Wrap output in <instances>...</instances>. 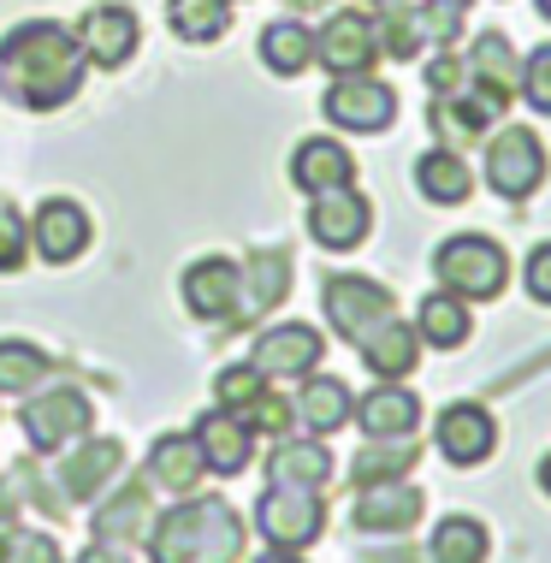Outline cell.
<instances>
[{
	"mask_svg": "<svg viewBox=\"0 0 551 563\" xmlns=\"http://www.w3.org/2000/svg\"><path fill=\"white\" fill-rule=\"evenodd\" d=\"M89 54L78 30L54 19H24L0 36V96L19 101L30 113H54L84 89Z\"/></svg>",
	"mask_w": 551,
	"mask_h": 563,
	"instance_id": "obj_1",
	"label": "cell"
},
{
	"mask_svg": "<svg viewBox=\"0 0 551 563\" xmlns=\"http://www.w3.org/2000/svg\"><path fill=\"white\" fill-rule=\"evenodd\" d=\"M243 516L225 498H184L148 528V558L155 563H238L243 558Z\"/></svg>",
	"mask_w": 551,
	"mask_h": 563,
	"instance_id": "obj_2",
	"label": "cell"
},
{
	"mask_svg": "<svg viewBox=\"0 0 551 563\" xmlns=\"http://www.w3.org/2000/svg\"><path fill=\"white\" fill-rule=\"evenodd\" d=\"M433 279L439 291H456L463 302H493L510 279V255L481 232H456L433 250Z\"/></svg>",
	"mask_w": 551,
	"mask_h": 563,
	"instance_id": "obj_3",
	"label": "cell"
},
{
	"mask_svg": "<svg viewBox=\"0 0 551 563\" xmlns=\"http://www.w3.org/2000/svg\"><path fill=\"white\" fill-rule=\"evenodd\" d=\"M19 428L36 451H66L96 428V404H89L84 386H36V398L19 409Z\"/></svg>",
	"mask_w": 551,
	"mask_h": 563,
	"instance_id": "obj_4",
	"label": "cell"
},
{
	"mask_svg": "<svg viewBox=\"0 0 551 563\" xmlns=\"http://www.w3.org/2000/svg\"><path fill=\"white\" fill-rule=\"evenodd\" d=\"M320 309H327V321L344 344H362L379 321H392V291L374 279H362V273H332V279L320 285Z\"/></svg>",
	"mask_w": 551,
	"mask_h": 563,
	"instance_id": "obj_5",
	"label": "cell"
},
{
	"mask_svg": "<svg viewBox=\"0 0 551 563\" xmlns=\"http://www.w3.org/2000/svg\"><path fill=\"white\" fill-rule=\"evenodd\" d=\"M379 59V30H374V12L362 7H339L327 12V24L315 30V66H327L332 78H356Z\"/></svg>",
	"mask_w": 551,
	"mask_h": 563,
	"instance_id": "obj_6",
	"label": "cell"
},
{
	"mask_svg": "<svg viewBox=\"0 0 551 563\" xmlns=\"http://www.w3.org/2000/svg\"><path fill=\"white\" fill-rule=\"evenodd\" d=\"M255 528L273 545H285V552H302L327 528V505H320L315 486H267L262 505H255Z\"/></svg>",
	"mask_w": 551,
	"mask_h": 563,
	"instance_id": "obj_7",
	"label": "cell"
},
{
	"mask_svg": "<svg viewBox=\"0 0 551 563\" xmlns=\"http://www.w3.org/2000/svg\"><path fill=\"white\" fill-rule=\"evenodd\" d=\"M486 185H493L504 202H522L546 185V143L522 125L498 131L493 143H486Z\"/></svg>",
	"mask_w": 551,
	"mask_h": 563,
	"instance_id": "obj_8",
	"label": "cell"
},
{
	"mask_svg": "<svg viewBox=\"0 0 551 563\" xmlns=\"http://www.w3.org/2000/svg\"><path fill=\"white\" fill-rule=\"evenodd\" d=\"M510 108L504 96H493V89H481V84H463V89H451V96H433L427 101V125H433L439 136V148H469L474 136H486L493 131V119Z\"/></svg>",
	"mask_w": 551,
	"mask_h": 563,
	"instance_id": "obj_9",
	"label": "cell"
},
{
	"mask_svg": "<svg viewBox=\"0 0 551 563\" xmlns=\"http://www.w3.org/2000/svg\"><path fill=\"white\" fill-rule=\"evenodd\" d=\"M320 356H327V339L302 321H285V327H262L250 368L262 379H309L320 368Z\"/></svg>",
	"mask_w": 551,
	"mask_h": 563,
	"instance_id": "obj_10",
	"label": "cell"
},
{
	"mask_svg": "<svg viewBox=\"0 0 551 563\" xmlns=\"http://www.w3.org/2000/svg\"><path fill=\"white\" fill-rule=\"evenodd\" d=\"M320 113L339 131H386L397 119V96L379 78L356 71V78H332V89L320 96Z\"/></svg>",
	"mask_w": 551,
	"mask_h": 563,
	"instance_id": "obj_11",
	"label": "cell"
},
{
	"mask_svg": "<svg viewBox=\"0 0 551 563\" xmlns=\"http://www.w3.org/2000/svg\"><path fill=\"white\" fill-rule=\"evenodd\" d=\"M421 510H427V498L416 481H367L356 493V505H350V522L362 534H409L421 522Z\"/></svg>",
	"mask_w": 551,
	"mask_h": 563,
	"instance_id": "obj_12",
	"label": "cell"
},
{
	"mask_svg": "<svg viewBox=\"0 0 551 563\" xmlns=\"http://www.w3.org/2000/svg\"><path fill=\"white\" fill-rule=\"evenodd\" d=\"M89 238H96V225H89L84 202H71V196H48V202L36 208V220H30V250L54 267L78 262L89 250Z\"/></svg>",
	"mask_w": 551,
	"mask_h": 563,
	"instance_id": "obj_13",
	"label": "cell"
},
{
	"mask_svg": "<svg viewBox=\"0 0 551 563\" xmlns=\"http://www.w3.org/2000/svg\"><path fill=\"white\" fill-rule=\"evenodd\" d=\"M78 42L89 54V66L101 71H119L125 59L136 54V42H143V24H136L131 7H119V0H101V7H89L78 19Z\"/></svg>",
	"mask_w": 551,
	"mask_h": 563,
	"instance_id": "obj_14",
	"label": "cell"
},
{
	"mask_svg": "<svg viewBox=\"0 0 551 563\" xmlns=\"http://www.w3.org/2000/svg\"><path fill=\"white\" fill-rule=\"evenodd\" d=\"M367 225H374V208H367V196L356 185L315 196V208H309V238L320 243V250H332V255L362 250Z\"/></svg>",
	"mask_w": 551,
	"mask_h": 563,
	"instance_id": "obj_15",
	"label": "cell"
},
{
	"mask_svg": "<svg viewBox=\"0 0 551 563\" xmlns=\"http://www.w3.org/2000/svg\"><path fill=\"white\" fill-rule=\"evenodd\" d=\"M238 291H243V267L225 262V255H202V262L184 267V309L196 321H232Z\"/></svg>",
	"mask_w": 551,
	"mask_h": 563,
	"instance_id": "obj_16",
	"label": "cell"
},
{
	"mask_svg": "<svg viewBox=\"0 0 551 563\" xmlns=\"http://www.w3.org/2000/svg\"><path fill=\"white\" fill-rule=\"evenodd\" d=\"M433 445L445 463L456 468H474V463H486L498 445V428H493V409L486 404H451L445 416H439V428H433Z\"/></svg>",
	"mask_w": 551,
	"mask_h": 563,
	"instance_id": "obj_17",
	"label": "cell"
},
{
	"mask_svg": "<svg viewBox=\"0 0 551 563\" xmlns=\"http://www.w3.org/2000/svg\"><path fill=\"white\" fill-rule=\"evenodd\" d=\"M119 463H125V445L119 439H78L71 445V456L59 463V493L66 498H78V505H89V498H101L107 486H113V475H119Z\"/></svg>",
	"mask_w": 551,
	"mask_h": 563,
	"instance_id": "obj_18",
	"label": "cell"
},
{
	"mask_svg": "<svg viewBox=\"0 0 551 563\" xmlns=\"http://www.w3.org/2000/svg\"><path fill=\"white\" fill-rule=\"evenodd\" d=\"M290 185L302 196H327V190H344L356 185V155L332 136H302L297 155H290Z\"/></svg>",
	"mask_w": 551,
	"mask_h": 563,
	"instance_id": "obj_19",
	"label": "cell"
},
{
	"mask_svg": "<svg viewBox=\"0 0 551 563\" xmlns=\"http://www.w3.org/2000/svg\"><path fill=\"white\" fill-rule=\"evenodd\" d=\"M196 445H202V463L213 475H238V468H250L255 456V433L243 428L232 409H208L202 421H196Z\"/></svg>",
	"mask_w": 551,
	"mask_h": 563,
	"instance_id": "obj_20",
	"label": "cell"
},
{
	"mask_svg": "<svg viewBox=\"0 0 551 563\" xmlns=\"http://www.w3.org/2000/svg\"><path fill=\"white\" fill-rule=\"evenodd\" d=\"M356 421H362L367 439H409L416 421H421V398L404 391L397 379H379V386L356 404Z\"/></svg>",
	"mask_w": 551,
	"mask_h": 563,
	"instance_id": "obj_21",
	"label": "cell"
},
{
	"mask_svg": "<svg viewBox=\"0 0 551 563\" xmlns=\"http://www.w3.org/2000/svg\"><path fill=\"white\" fill-rule=\"evenodd\" d=\"M267 481L273 486H315V493H327V481H332V451H327V439H315V433H302V439H279L267 456Z\"/></svg>",
	"mask_w": 551,
	"mask_h": 563,
	"instance_id": "obj_22",
	"label": "cell"
},
{
	"mask_svg": "<svg viewBox=\"0 0 551 563\" xmlns=\"http://www.w3.org/2000/svg\"><path fill=\"white\" fill-rule=\"evenodd\" d=\"M356 350H362V362H367V374H374V379H409V374H416V362H421V332L404 327L392 314V321H379Z\"/></svg>",
	"mask_w": 551,
	"mask_h": 563,
	"instance_id": "obj_23",
	"label": "cell"
},
{
	"mask_svg": "<svg viewBox=\"0 0 551 563\" xmlns=\"http://www.w3.org/2000/svg\"><path fill=\"white\" fill-rule=\"evenodd\" d=\"M290 285V255L285 250H255L250 262H243V291H238V314L232 321H262V314L273 309V302L285 297Z\"/></svg>",
	"mask_w": 551,
	"mask_h": 563,
	"instance_id": "obj_24",
	"label": "cell"
},
{
	"mask_svg": "<svg viewBox=\"0 0 551 563\" xmlns=\"http://www.w3.org/2000/svg\"><path fill=\"white\" fill-rule=\"evenodd\" d=\"M202 475H208V463H202L196 433H161L155 445H148V481L166 486V493H196Z\"/></svg>",
	"mask_w": 551,
	"mask_h": 563,
	"instance_id": "obj_25",
	"label": "cell"
},
{
	"mask_svg": "<svg viewBox=\"0 0 551 563\" xmlns=\"http://www.w3.org/2000/svg\"><path fill=\"white\" fill-rule=\"evenodd\" d=\"M350 416H356V398H350V386H344L339 374H309V379H302L297 421H302L315 439H320V433H339Z\"/></svg>",
	"mask_w": 551,
	"mask_h": 563,
	"instance_id": "obj_26",
	"label": "cell"
},
{
	"mask_svg": "<svg viewBox=\"0 0 551 563\" xmlns=\"http://www.w3.org/2000/svg\"><path fill=\"white\" fill-rule=\"evenodd\" d=\"M416 190L439 208H456V202H469L474 173H469V161L456 155V148H427V155L416 161Z\"/></svg>",
	"mask_w": 551,
	"mask_h": 563,
	"instance_id": "obj_27",
	"label": "cell"
},
{
	"mask_svg": "<svg viewBox=\"0 0 551 563\" xmlns=\"http://www.w3.org/2000/svg\"><path fill=\"white\" fill-rule=\"evenodd\" d=\"M469 78L481 84V89H493V96H504V101H510L516 89H522V59L510 54V42H504L498 30H486V36H474Z\"/></svg>",
	"mask_w": 551,
	"mask_h": 563,
	"instance_id": "obj_28",
	"label": "cell"
},
{
	"mask_svg": "<svg viewBox=\"0 0 551 563\" xmlns=\"http://www.w3.org/2000/svg\"><path fill=\"white\" fill-rule=\"evenodd\" d=\"M143 528H148V486H143V481L119 486V493L96 510V540H101V545L143 540Z\"/></svg>",
	"mask_w": 551,
	"mask_h": 563,
	"instance_id": "obj_29",
	"label": "cell"
},
{
	"mask_svg": "<svg viewBox=\"0 0 551 563\" xmlns=\"http://www.w3.org/2000/svg\"><path fill=\"white\" fill-rule=\"evenodd\" d=\"M262 59H267V71H279V78L309 71L315 66V30L302 19H273L262 30Z\"/></svg>",
	"mask_w": 551,
	"mask_h": 563,
	"instance_id": "obj_30",
	"label": "cell"
},
{
	"mask_svg": "<svg viewBox=\"0 0 551 563\" xmlns=\"http://www.w3.org/2000/svg\"><path fill=\"white\" fill-rule=\"evenodd\" d=\"M166 24H173L178 42L208 48V42H220L225 30H232V0H173V7H166Z\"/></svg>",
	"mask_w": 551,
	"mask_h": 563,
	"instance_id": "obj_31",
	"label": "cell"
},
{
	"mask_svg": "<svg viewBox=\"0 0 551 563\" xmlns=\"http://www.w3.org/2000/svg\"><path fill=\"white\" fill-rule=\"evenodd\" d=\"M416 332H421V344H433V350H456L469 339V302L456 291H427L421 314H416Z\"/></svg>",
	"mask_w": 551,
	"mask_h": 563,
	"instance_id": "obj_32",
	"label": "cell"
},
{
	"mask_svg": "<svg viewBox=\"0 0 551 563\" xmlns=\"http://www.w3.org/2000/svg\"><path fill=\"white\" fill-rule=\"evenodd\" d=\"M421 445L416 439H367V445L356 451V463H350V475H356V486L367 481H404L409 468H416Z\"/></svg>",
	"mask_w": 551,
	"mask_h": 563,
	"instance_id": "obj_33",
	"label": "cell"
},
{
	"mask_svg": "<svg viewBox=\"0 0 551 563\" xmlns=\"http://www.w3.org/2000/svg\"><path fill=\"white\" fill-rule=\"evenodd\" d=\"M42 379H48V350L30 339H0V398L36 391Z\"/></svg>",
	"mask_w": 551,
	"mask_h": 563,
	"instance_id": "obj_34",
	"label": "cell"
},
{
	"mask_svg": "<svg viewBox=\"0 0 551 563\" xmlns=\"http://www.w3.org/2000/svg\"><path fill=\"white\" fill-rule=\"evenodd\" d=\"M433 563H481L486 558V528L474 516H445L433 528V545H427Z\"/></svg>",
	"mask_w": 551,
	"mask_h": 563,
	"instance_id": "obj_35",
	"label": "cell"
},
{
	"mask_svg": "<svg viewBox=\"0 0 551 563\" xmlns=\"http://www.w3.org/2000/svg\"><path fill=\"white\" fill-rule=\"evenodd\" d=\"M238 421H243L250 433H279V439H285V433H290V421H297V404H285L273 386H262L250 404L238 409Z\"/></svg>",
	"mask_w": 551,
	"mask_h": 563,
	"instance_id": "obj_36",
	"label": "cell"
},
{
	"mask_svg": "<svg viewBox=\"0 0 551 563\" xmlns=\"http://www.w3.org/2000/svg\"><path fill=\"white\" fill-rule=\"evenodd\" d=\"M0 563H59V545H54L48 528H7Z\"/></svg>",
	"mask_w": 551,
	"mask_h": 563,
	"instance_id": "obj_37",
	"label": "cell"
},
{
	"mask_svg": "<svg viewBox=\"0 0 551 563\" xmlns=\"http://www.w3.org/2000/svg\"><path fill=\"white\" fill-rule=\"evenodd\" d=\"M24 255H30V225H24L19 208L0 196V273H19Z\"/></svg>",
	"mask_w": 551,
	"mask_h": 563,
	"instance_id": "obj_38",
	"label": "cell"
},
{
	"mask_svg": "<svg viewBox=\"0 0 551 563\" xmlns=\"http://www.w3.org/2000/svg\"><path fill=\"white\" fill-rule=\"evenodd\" d=\"M262 386H267V379L255 374L250 362H238V368H220V379H213V391H220V409H232V416H238V409L250 404Z\"/></svg>",
	"mask_w": 551,
	"mask_h": 563,
	"instance_id": "obj_39",
	"label": "cell"
},
{
	"mask_svg": "<svg viewBox=\"0 0 551 563\" xmlns=\"http://www.w3.org/2000/svg\"><path fill=\"white\" fill-rule=\"evenodd\" d=\"M522 96H528L533 113H551V42L528 54V66H522Z\"/></svg>",
	"mask_w": 551,
	"mask_h": 563,
	"instance_id": "obj_40",
	"label": "cell"
},
{
	"mask_svg": "<svg viewBox=\"0 0 551 563\" xmlns=\"http://www.w3.org/2000/svg\"><path fill=\"white\" fill-rule=\"evenodd\" d=\"M469 84V54H439L427 66V96H451V89Z\"/></svg>",
	"mask_w": 551,
	"mask_h": 563,
	"instance_id": "obj_41",
	"label": "cell"
},
{
	"mask_svg": "<svg viewBox=\"0 0 551 563\" xmlns=\"http://www.w3.org/2000/svg\"><path fill=\"white\" fill-rule=\"evenodd\" d=\"M528 297L551 309V243H540V250L528 255Z\"/></svg>",
	"mask_w": 551,
	"mask_h": 563,
	"instance_id": "obj_42",
	"label": "cell"
},
{
	"mask_svg": "<svg viewBox=\"0 0 551 563\" xmlns=\"http://www.w3.org/2000/svg\"><path fill=\"white\" fill-rule=\"evenodd\" d=\"M78 563H131V558L119 552V545H101V540H96V545H89V552H84Z\"/></svg>",
	"mask_w": 551,
	"mask_h": 563,
	"instance_id": "obj_43",
	"label": "cell"
},
{
	"mask_svg": "<svg viewBox=\"0 0 551 563\" xmlns=\"http://www.w3.org/2000/svg\"><path fill=\"white\" fill-rule=\"evenodd\" d=\"M374 563H421L416 545H397V552H374Z\"/></svg>",
	"mask_w": 551,
	"mask_h": 563,
	"instance_id": "obj_44",
	"label": "cell"
},
{
	"mask_svg": "<svg viewBox=\"0 0 551 563\" xmlns=\"http://www.w3.org/2000/svg\"><path fill=\"white\" fill-rule=\"evenodd\" d=\"M255 563H302V558H297V552H285V545H273V552H262Z\"/></svg>",
	"mask_w": 551,
	"mask_h": 563,
	"instance_id": "obj_45",
	"label": "cell"
},
{
	"mask_svg": "<svg viewBox=\"0 0 551 563\" xmlns=\"http://www.w3.org/2000/svg\"><path fill=\"white\" fill-rule=\"evenodd\" d=\"M0 522H12V486H0Z\"/></svg>",
	"mask_w": 551,
	"mask_h": 563,
	"instance_id": "obj_46",
	"label": "cell"
},
{
	"mask_svg": "<svg viewBox=\"0 0 551 563\" xmlns=\"http://www.w3.org/2000/svg\"><path fill=\"white\" fill-rule=\"evenodd\" d=\"M540 486H546V498H551V456L540 463Z\"/></svg>",
	"mask_w": 551,
	"mask_h": 563,
	"instance_id": "obj_47",
	"label": "cell"
},
{
	"mask_svg": "<svg viewBox=\"0 0 551 563\" xmlns=\"http://www.w3.org/2000/svg\"><path fill=\"white\" fill-rule=\"evenodd\" d=\"M290 7H320V0H290Z\"/></svg>",
	"mask_w": 551,
	"mask_h": 563,
	"instance_id": "obj_48",
	"label": "cell"
},
{
	"mask_svg": "<svg viewBox=\"0 0 551 563\" xmlns=\"http://www.w3.org/2000/svg\"><path fill=\"white\" fill-rule=\"evenodd\" d=\"M540 12H546V19H551V0H540Z\"/></svg>",
	"mask_w": 551,
	"mask_h": 563,
	"instance_id": "obj_49",
	"label": "cell"
},
{
	"mask_svg": "<svg viewBox=\"0 0 551 563\" xmlns=\"http://www.w3.org/2000/svg\"><path fill=\"white\" fill-rule=\"evenodd\" d=\"M367 7H392V0H367Z\"/></svg>",
	"mask_w": 551,
	"mask_h": 563,
	"instance_id": "obj_50",
	"label": "cell"
},
{
	"mask_svg": "<svg viewBox=\"0 0 551 563\" xmlns=\"http://www.w3.org/2000/svg\"><path fill=\"white\" fill-rule=\"evenodd\" d=\"M445 7H469V0H445Z\"/></svg>",
	"mask_w": 551,
	"mask_h": 563,
	"instance_id": "obj_51",
	"label": "cell"
}]
</instances>
